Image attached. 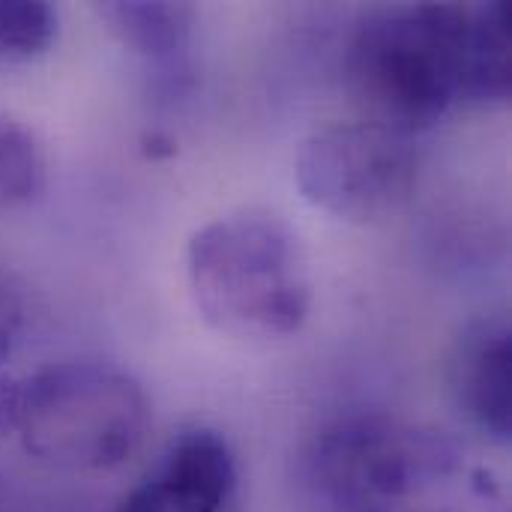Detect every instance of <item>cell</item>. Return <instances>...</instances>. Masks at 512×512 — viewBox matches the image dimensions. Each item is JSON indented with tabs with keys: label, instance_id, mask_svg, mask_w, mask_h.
<instances>
[{
	"label": "cell",
	"instance_id": "8",
	"mask_svg": "<svg viewBox=\"0 0 512 512\" xmlns=\"http://www.w3.org/2000/svg\"><path fill=\"white\" fill-rule=\"evenodd\" d=\"M111 33L150 63V75L165 90H180L189 78V48L195 36L198 12L189 3L168 0H111L99 6Z\"/></svg>",
	"mask_w": 512,
	"mask_h": 512
},
{
	"label": "cell",
	"instance_id": "9",
	"mask_svg": "<svg viewBox=\"0 0 512 512\" xmlns=\"http://www.w3.org/2000/svg\"><path fill=\"white\" fill-rule=\"evenodd\" d=\"M45 183V156L33 132L0 111V213L39 195Z\"/></svg>",
	"mask_w": 512,
	"mask_h": 512
},
{
	"label": "cell",
	"instance_id": "1",
	"mask_svg": "<svg viewBox=\"0 0 512 512\" xmlns=\"http://www.w3.org/2000/svg\"><path fill=\"white\" fill-rule=\"evenodd\" d=\"M345 81L363 120L417 135L456 105H504L512 87L504 3H396L354 27Z\"/></svg>",
	"mask_w": 512,
	"mask_h": 512
},
{
	"label": "cell",
	"instance_id": "3",
	"mask_svg": "<svg viewBox=\"0 0 512 512\" xmlns=\"http://www.w3.org/2000/svg\"><path fill=\"white\" fill-rule=\"evenodd\" d=\"M186 276L201 318L237 339L294 336L312 312L303 240L273 210H234L198 228Z\"/></svg>",
	"mask_w": 512,
	"mask_h": 512
},
{
	"label": "cell",
	"instance_id": "12",
	"mask_svg": "<svg viewBox=\"0 0 512 512\" xmlns=\"http://www.w3.org/2000/svg\"><path fill=\"white\" fill-rule=\"evenodd\" d=\"M15 411H18V378L0 372V438L15 432Z\"/></svg>",
	"mask_w": 512,
	"mask_h": 512
},
{
	"label": "cell",
	"instance_id": "11",
	"mask_svg": "<svg viewBox=\"0 0 512 512\" xmlns=\"http://www.w3.org/2000/svg\"><path fill=\"white\" fill-rule=\"evenodd\" d=\"M21 330H24V294L18 279L0 264V372H6V363L18 345Z\"/></svg>",
	"mask_w": 512,
	"mask_h": 512
},
{
	"label": "cell",
	"instance_id": "2",
	"mask_svg": "<svg viewBox=\"0 0 512 512\" xmlns=\"http://www.w3.org/2000/svg\"><path fill=\"white\" fill-rule=\"evenodd\" d=\"M306 483L327 512H468L483 471L438 426L351 414L312 438Z\"/></svg>",
	"mask_w": 512,
	"mask_h": 512
},
{
	"label": "cell",
	"instance_id": "4",
	"mask_svg": "<svg viewBox=\"0 0 512 512\" xmlns=\"http://www.w3.org/2000/svg\"><path fill=\"white\" fill-rule=\"evenodd\" d=\"M150 423L144 387L111 363L69 360L18 378L15 435L48 468L114 471L141 450Z\"/></svg>",
	"mask_w": 512,
	"mask_h": 512
},
{
	"label": "cell",
	"instance_id": "6",
	"mask_svg": "<svg viewBox=\"0 0 512 512\" xmlns=\"http://www.w3.org/2000/svg\"><path fill=\"white\" fill-rule=\"evenodd\" d=\"M237 489V459L213 429L180 432L123 495L117 512H225Z\"/></svg>",
	"mask_w": 512,
	"mask_h": 512
},
{
	"label": "cell",
	"instance_id": "10",
	"mask_svg": "<svg viewBox=\"0 0 512 512\" xmlns=\"http://www.w3.org/2000/svg\"><path fill=\"white\" fill-rule=\"evenodd\" d=\"M60 15L42 0H0V60L24 63L42 57L57 39Z\"/></svg>",
	"mask_w": 512,
	"mask_h": 512
},
{
	"label": "cell",
	"instance_id": "7",
	"mask_svg": "<svg viewBox=\"0 0 512 512\" xmlns=\"http://www.w3.org/2000/svg\"><path fill=\"white\" fill-rule=\"evenodd\" d=\"M450 387L462 414L492 441L512 435V333L504 318L471 324L450 363Z\"/></svg>",
	"mask_w": 512,
	"mask_h": 512
},
{
	"label": "cell",
	"instance_id": "5",
	"mask_svg": "<svg viewBox=\"0 0 512 512\" xmlns=\"http://www.w3.org/2000/svg\"><path fill=\"white\" fill-rule=\"evenodd\" d=\"M420 153L414 135L348 120L312 132L294 159L303 198L345 222H381L396 216L414 195Z\"/></svg>",
	"mask_w": 512,
	"mask_h": 512
}]
</instances>
